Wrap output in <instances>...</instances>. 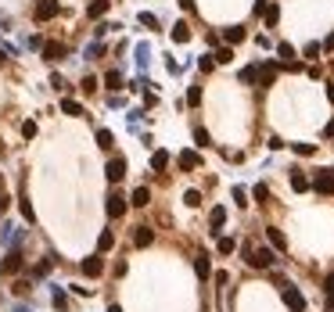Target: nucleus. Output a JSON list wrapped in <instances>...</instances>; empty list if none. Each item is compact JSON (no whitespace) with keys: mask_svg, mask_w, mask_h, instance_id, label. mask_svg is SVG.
Masks as SVG:
<instances>
[{"mask_svg":"<svg viewBox=\"0 0 334 312\" xmlns=\"http://www.w3.org/2000/svg\"><path fill=\"white\" fill-rule=\"evenodd\" d=\"M184 201H187L191 208H198V205H201V194H198V190H187V194H184Z\"/></svg>","mask_w":334,"mask_h":312,"instance_id":"35","label":"nucleus"},{"mask_svg":"<svg viewBox=\"0 0 334 312\" xmlns=\"http://www.w3.org/2000/svg\"><path fill=\"white\" fill-rule=\"evenodd\" d=\"M245 198H248V194H245V190H241V187H237V190H234V201H237V208H245V205H248Z\"/></svg>","mask_w":334,"mask_h":312,"instance_id":"45","label":"nucleus"},{"mask_svg":"<svg viewBox=\"0 0 334 312\" xmlns=\"http://www.w3.org/2000/svg\"><path fill=\"white\" fill-rule=\"evenodd\" d=\"M245 36H248V33H245V25H230V29H223V40L230 43V47H234V43H241Z\"/></svg>","mask_w":334,"mask_h":312,"instance_id":"18","label":"nucleus"},{"mask_svg":"<svg viewBox=\"0 0 334 312\" xmlns=\"http://www.w3.org/2000/svg\"><path fill=\"white\" fill-rule=\"evenodd\" d=\"M216 251H219V255H234V251H237V241H234V237H219Z\"/></svg>","mask_w":334,"mask_h":312,"instance_id":"26","label":"nucleus"},{"mask_svg":"<svg viewBox=\"0 0 334 312\" xmlns=\"http://www.w3.org/2000/svg\"><path fill=\"white\" fill-rule=\"evenodd\" d=\"M230 61H234V47H230V43L216 47V65H230Z\"/></svg>","mask_w":334,"mask_h":312,"instance_id":"24","label":"nucleus"},{"mask_svg":"<svg viewBox=\"0 0 334 312\" xmlns=\"http://www.w3.org/2000/svg\"><path fill=\"white\" fill-rule=\"evenodd\" d=\"M309 187H313V180H309L306 172H298V169H295V172H291V190H295V194H306Z\"/></svg>","mask_w":334,"mask_h":312,"instance_id":"14","label":"nucleus"},{"mask_svg":"<svg viewBox=\"0 0 334 312\" xmlns=\"http://www.w3.org/2000/svg\"><path fill=\"white\" fill-rule=\"evenodd\" d=\"M187 104H191V108L201 104V86H191V90H187Z\"/></svg>","mask_w":334,"mask_h":312,"instance_id":"32","label":"nucleus"},{"mask_svg":"<svg viewBox=\"0 0 334 312\" xmlns=\"http://www.w3.org/2000/svg\"><path fill=\"white\" fill-rule=\"evenodd\" d=\"M194 140H198V147H208V144H212V140H208V133H205L201 126H198V129H194Z\"/></svg>","mask_w":334,"mask_h":312,"instance_id":"37","label":"nucleus"},{"mask_svg":"<svg viewBox=\"0 0 334 312\" xmlns=\"http://www.w3.org/2000/svg\"><path fill=\"white\" fill-rule=\"evenodd\" d=\"M140 25H147V29H158V18H155V14H144V11H140Z\"/></svg>","mask_w":334,"mask_h":312,"instance_id":"41","label":"nucleus"},{"mask_svg":"<svg viewBox=\"0 0 334 312\" xmlns=\"http://www.w3.org/2000/svg\"><path fill=\"white\" fill-rule=\"evenodd\" d=\"M14 294H18V298H22V294H29V291H33V287H29V280H14V287H11Z\"/></svg>","mask_w":334,"mask_h":312,"instance_id":"34","label":"nucleus"},{"mask_svg":"<svg viewBox=\"0 0 334 312\" xmlns=\"http://www.w3.org/2000/svg\"><path fill=\"white\" fill-rule=\"evenodd\" d=\"M18 205H22V215H25V222H36V212H33V205H29V194H22V198H18Z\"/></svg>","mask_w":334,"mask_h":312,"instance_id":"28","label":"nucleus"},{"mask_svg":"<svg viewBox=\"0 0 334 312\" xmlns=\"http://www.w3.org/2000/svg\"><path fill=\"white\" fill-rule=\"evenodd\" d=\"M324 291H327V302H331V312H334V273H327V280H324Z\"/></svg>","mask_w":334,"mask_h":312,"instance_id":"31","label":"nucleus"},{"mask_svg":"<svg viewBox=\"0 0 334 312\" xmlns=\"http://www.w3.org/2000/svg\"><path fill=\"white\" fill-rule=\"evenodd\" d=\"M83 90H86V94H94V90H97V79H94V76H86V79H83Z\"/></svg>","mask_w":334,"mask_h":312,"instance_id":"44","label":"nucleus"},{"mask_svg":"<svg viewBox=\"0 0 334 312\" xmlns=\"http://www.w3.org/2000/svg\"><path fill=\"white\" fill-rule=\"evenodd\" d=\"M295 147V155H302V158H313L316 155V144H291Z\"/></svg>","mask_w":334,"mask_h":312,"instance_id":"30","label":"nucleus"},{"mask_svg":"<svg viewBox=\"0 0 334 312\" xmlns=\"http://www.w3.org/2000/svg\"><path fill=\"white\" fill-rule=\"evenodd\" d=\"M62 111L72 115V118H83V115H86V108H83V104L75 101V97H65V101H62Z\"/></svg>","mask_w":334,"mask_h":312,"instance_id":"15","label":"nucleus"},{"mask_svg":"<svg viewBox=\"0 0 334 312\" xmlns=\"http://www.w3.org/2000/svg\"><path fill=\"white\" fill-rule=\"evenodd\" d=\"M198 68H201V72H212V68H216V54H205L201 61H198Z\"/></svg>","mask_w":334,"mask_h":312,"instance_id":"33","label":"nucleus"},{"mask_svg":"<svg viewBox=\"0 0 334 312\" xmlns=\"http://www.w3.org/2000/svg\"><path fill=\"white\" fill-rule=\"evenodd\" d=\"M176 4L184 7V11H191V7H194V0H176Z\"/></svg>","mask_w":334,"mask_h":312,"instance_id":"47","label":"nucleus"},{"mask_svg":"<svg viewBox=\"0 0 334 312\" xmlns=\"http://www.w3.org/2000/svg\"><path fill=\"white\" fill-rule=\"evenodd\" d=\"M324 51H334V33H331V36L324 40Z\"/></svg>","mask_w":334,"mask_h":312,"instance_id":"46","label":"nucleus"},{"mask_svg":"<svg viewBox=\"0 0 334 312\" xmlns=\"http://www.w3.org/2000/svg\"><path fill=\"white\" fill-rule=\"evenodd\" d=\"M277 51H280V57H295V47H291V43H277Z\"/></svg>","mask_w":334,"mask_h":312,"instance_id":"42","label":"nucleus"},{"mask_svg":"<svg viewBox=\"0 0 334 312\" xmlns=\"http://www.w3.org/2000/svg\"><path fill=\"white\" fill-rule=\"evenodd\" d=\"M277 68H280V61L259 65V86H273V79H277Z\"/></svg>","mask_w":334,"mask_h":312,"instance_id":"11","label":"nucleus"},{"mask_svg":"<svg viewBox=\"0 0 334 312\" xmlns=\"http://www.w3.org/2000/svg\"><path fill=\"white\" fill-rule=\"evenodd\" d=\"M22 137H25V140L36 137V122H22Z\"/></svg>","mask_w":334,"mask_h":312,"instance_id":"43","label":"nucleus"},{"mask_svg":"<svg viewBox=\"0 0 334 312\" xmlns=\"http://www.w3.org/2000/svg\"><path fill=\"white\" fill-rule=\"evenodd\" d=\"M108 312H123V309H119V305H108Z\"/></svg>","mask_w":334,"mask_h":312,"instance_id":"49","label":"nucleus"},{"mask_svg":"<svg viewBox=\"0 0 334 312\" xmlns=\"http://www.w3.org/2000/svg\"><path fill=\"white\" fill-rule=\"evenodd\" d=\"M0 61H7V54H4V51H0Z\"/></svg>","mask_w":334,"mask_h":312,"instance_id":"50","label":"nucleus"},{"mask_svg":"<svg viewBox=\"0 0 334 312\" xmlns=\"http://www.w3.org/2000/svg\"><path fill=\"white\" fill-rule=\"evenodd\" d=\"M108 7H112V0H90V4H86V18L97 22V18H104V14H108Z\"/></svg>","mask_w":334,"mask_h":312,"instance_id":"10","label":"nucleus"},{"mask_svg":"<svg viewBox=\"0 0 334 312\" xmlns=\"http://www.w3.org/2000/svg\"><path fill=\"white\" fill-rule=\"evenodd\" d=\"M324 133H327V137H334V118H331V122L324 126Z\"/></svg>","mask_w":334,"mask_h":312,"instance_id":"48","label":"nucleus"},{"mask_svg":"<svg viewBox=\"0 0 334 312\" xmlns=\"http://www.w3.org/2000/svg\"><path fill=\"white\" fill-rule=\"evenodd\" d=\"M62 54H65L62 43H43V57H47V61H58Z\"/></svg>","mask_w":334,"mask_h":312,"instance_id":"25","label":"nucleus"},{"mask_svg":"<svg viewBox=\"0 0 334 312\" xmlns=\"http://www.w3.org/2000/svg\"><path fill=\"white\" fill-rule=\"evenodd\" d=\"M194 273H198L201 280H208V276H212V265H208V255H205V251H201L198 259H194Z\"/></svg>","mask_w":334,"mask_h":312,"instance_id":"20","label":"nucleus"},{"mask_svg":"<svg viewBox=\"0 0 334 312\" xmlns=\"http://www.w3.org/2000/svg\"><path fill=\"white\" fill-rule=\"evenodd\" d=\"M54 309H68V298H65V291H58V287H54Z\"/></svg>","mask_w":334,"mask_h":312,"instance_id":"36","label":"nucleus"},{"mask_svg":"<svg viewBox=\"0 0 334 312\" xmlns=\"http://www.w3.org/2000/svg\"><path fill=\"white\" fill-rule=\"evenodd\" d=\"M104 83L115 90V86H123V76H119V72H108V76H104Z\"/></svg>","mask_w":334,"mask_h":312,"instance_id":"40","label":"nucleus"},{"mask_svg":"<svg viewBox=\"0 0 334 312\" xmlns=\"http://www.w3.org/2000/svg\"><path fill=\"white\" fill-rule=\"evenodd\" d=\"M151 169H155V172L169 169V151H155V155H151Z\"/></svg>","mask_w":334,"mask_h":312,"instance_id":"23","label":"nucleus"},{"mask_svg":"<svg viewBox=\"0 0 334 312\" xmlns=\"http://www.w3.org/2000/svg\"><path fill=\"white\" fill-rule=\"evenodd\" d=\"M104 176H108L112 183H119V180H126V158H123V155H115V158H108V169H104Z\"/></svg>","mask_w":334,"mask_h":312,"instance_id":"5","label":"nucleus"},{"mask_svg":"<svg viewBox=\"0 0 334 312\" xmlns=\"http://www.w3.org/2000/svg\"><path fill=\"white\" fill-rule=\"evenodd\" d=\"M320 51H324V43H309L302 54H306V57H320Z\"/></svg>","mask_w":334,"mask_h":312,"instance_id":"39","label":"nucleus"},{"mask_svg":"<svg viewBox=\"0 0 334 312\" xmlns=\"http://www.w3.org/2000/svg\"><path fill=\"white\" fill-rule=\"evenodd\" d=\"M223 222H226V208H223V205H216V208L208 212V226H212L208 233H219V230H223Z\"/></svg>","mask_w":334,"mask_h":312,"instance_id":"12","label":"nucleus"},{"mask_svg":"<svg viewBox=\"0 0 334 312\" xmlns=\"http://www.w3.org/2000/svg\"><path fill=\"white\" fill-rule=\"evenodd\" d=\"M126 208H130V201H126L123 194H108V205H104V212H108L112 219H123V215H126Z\"/></svg>","mask_w":334,"mask_h":312,"instance_id":"6","label":"nucleus"},{"mask_svg":"<svg viewBox=\"0 0 334 312\" xmlns=\"http://www.w3.org/2000/svg\"><path fill=\"white\" fill-rule=\"evenodd\" d=\"M151 241H155V230H151V226H136L133 230V244L136 248H147Z\"/></svg>","mask_w":334,"mask_h":312,"instance_id":"13","label":"nucleus"},{"mask_svg":"<svg viewBox=\"0 0 334 312\" xmlns=\"http://www.w3.org/2000/svg\"><path fill=\"white\" fill-rule=\"evenodd\" d=\"M263 22L273 29V25H277L280 22V4H273V0H269V4H266V11H263Z\"/></svg>","mask_w":334,"mask_h":312,"instance_id":"19","label":"nucleus"},{"mask_svg":"<svg viewBox=\"0 0 334 312\" xmlns=\"http://www.w3.org/2000/svg\"><path fill=\"white\" fill-rule=\"evenodd\" d=\"M36 22H51L54 14H58V0H36Z\"/></svg>","mask_w":334,"mask_h":312,"instance_id":"8","label":"nucleus"},{"mask_svg":"<svg viewBox=\"0 0 334 312\" xmlns=\"http://www.w3.org/2000/svg\"><path fill=\"white\" fill-rule=\"evenodd\" d=\"M79 269H83V276H90V280H97V276L104 273V259H101V255H86V259H83V265H79Z\"/></svg>","mask_w":334,"mask_h":312,"instance_id":"7","label":"nucleus"},{"mask_svg":"<svg viewBox=\"0 0 334 312\" xmlns=\"http://www.w3.org/2000/svg\"><path fill=\"white\" fill-rule=\"evenodd\" d=\"M259 79V65H248V68H241V83H255Z\"/></svg>","mask_w":334,"mask_h":312,"instance_id":"29","label":"nucleus"},{"mask_svg":"<svg viewBox=\"0 0 334 312\" xmlns=\"http://www.w3.org/2000/svg\"><path fill=\"white\" fill-rule=\"evenodd\" d=\"M115 248V233L112 230H101L97 233V251H112Z\"/></svg>","mask_w":334,"mask_h":312,"instance_id":"22","label":"nucleus"},{"mask_svg":"<svg viewBox=\"0 0 334 312\" xmlns=\"http://www.w3.org/2000/svg\"><path fill=\"white\" fill-rule=\"evenodd\" d=\"M130 205H133V208H147V205H151V190H147V187H136L133 194H130Z\"/></svg>","mask_w":334,"mask_h":312,"instance_id":"16","label":"nucleus"},{"mask_svg":"<svg viewBox=\"0 0 334 312\" xmlns=\"http://www.w3.org/2000/svg\"><path fill=\"white\" fill-rule=\"evenodd\" d=\"M266 237H269V244L277 248V251H287V237H284L277 226H266Z\"/></svg>","mask_w":334,"mask_h":312,"instance_id":"17","label":"nucleus"},{"mask_svg":"<svg viewBox=\"0 0 334 312\" xmlns=\"http://www.w3.org/2000/svg\"><path fill=\"white\" fill-rule=\"evenodd\" d=\"M22 265H25L22 251H7L4 262H0V276H18V273H22Z\"/></svg>","mask_w":334,"mask_h":312,"instance_id":"3","label":"nucleus"},{"mask_svg":"<svg viewBox=\"0 0 334 312\" xmlns=\"http://www.w3.org/2000/svg\"><path fill=\"white\" fill-rule=\"evenodd\" d=\"M176 165L184 169V172H194V169L201 165V158H198V151H180L176 155Z\"/></svg>","mask_w":334,"mask_h":312,"instance_id":"9","label":"nucleus"},{"mask_svg":"<svg viewBox=\"0 0 334 312\" xmlns=\"http://www.w3.org/2000/svg\"><path fill=\"white\" fill-rule=\"evenodd\" d=\"M313 190H316V194H334V169H316Z\"/></svg>","mask_w":334,"mask_h":312,"instance_id":"4","label":"nucleus"},{"mask_svg":"<svg viewBox=\"0 0 334 312\" xmlns=\"http://www.w3.org/2000/svg\"><path fill=\"white\" fill-rule=\"evenodd\" d=\"M252 194H255V201H266V198H269V190H266V183H255Z\"/></svg>","mask_w":334,"mask_h":312,"instance_id":"38","label":"nucleus"},{"mask_svg":"<svg viewBox=\"0 0 334 312\" xmlns=\"http://www.w3.org/2000/svg\"><path fill=\"white\" fill-rule=\"evenodd\" d=\"M97 147H104V151H112V147H115L112 129H97Z\"/></svg>","mask_w":334,"mask_h":312,"instance_id":"27","label":"nucleus"},{"mask_svg":"<svg viewBox=\"0 0 334 312\" xmlns=\"http://www.w3.org/2000/svg\"><path fill=\"white\" fill-rule=\"evenodd\" d=\"M191 40V25L187 22H176L173 25V43H187Z\"/></svg>","mask_w":334,"mask_h":312,"instance_id":"21","label":"nucleus"},{"mask_svg":"<svg viewBox=\"0 0 334 312\" xmlns=\"http://www.w3.org/2000/svg\"><path fill=\"white\" fill-rule=\"evenodd\" d=\"M280 294H284V302H287L291 312H306V298H302L298 287H291V284H284V280H280Z\"/></svg>","mask_w":334,"mask_h":312,"instance_id":"2","label":"nucleus"},{"mask_svg":"<svg viewBox=\"0 0 334 312\" xmlns=\"http://www.w3.org/2000/svg\"><path fill=\"white\" fill-rule=\"evenodd\" d=\"M245 262L252 269H269L273 262H277V248H252L245 244Z\"/></svg>","mask_w":334,"mask_h":312,"instance_id":"1","label":"nucleus"}]
</instances>
